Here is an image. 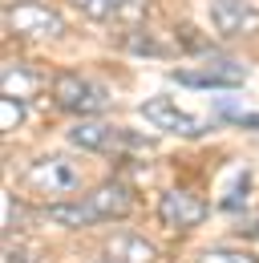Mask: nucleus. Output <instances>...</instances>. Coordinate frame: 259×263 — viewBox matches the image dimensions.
Segmentation results:
<instances>
[{
    "instance_id": "14",
    "label": "nucleus",
    "mask_w": 259,
    "mask_h": 263,
    "mask_svg": "<svg viewBox=\"0 0 259 263\" xmlns=\"http://www.w3.org/2000/svg\"><path fill=\"white\" fill-rule=\"evenodd\" d=\"M198 263H259V259L243 255V251H207V255H198Z\"/></svg>"
},
{
    "instance_id": "7",
    "label": "nucleus",
    "mask_w": 259,
    "mask_h": 263,
    "mask_svg": "<svg viewBox=\"0 0 259 263\" xmlns=\"http://www.w3.org/2000/svg\"><path fill=\"white\" fill-rule=\"evenodd\" d=\"M211 21L215 29L227 36H247L259 29V12L247 4V0H215L211 4Z\"/></svg>"
},
{
    "instance_id": "15",
    "label": "nucleus",
    "mask_w": 259,
    "mask_h": 263,
    "mask_svg": "<svg viewBox=\"0 0 259 263\" xmlns=\"http://www.w3.org/2000/svg\"><path fill=\"white\" fill-rule=\"evenodd\" d=\"M247 186H251V178H247V174H239V182H235V195H227V198H223L227 211H239V206L247 202Z\"/></svg>"
},
{
    "instance_id": "10",
    "label": "nucleus",
    "mask_w": 259,
    "mask_h": 263,
    "mask_svg": "<svg viewBox=\"0 0 259 263\" xmlns=\"http://www.w3.org/2000/svg\"><path fill=\"white\" fill-rule=\"evenodd\" d=\"M105 259H114V263H154V259H158V251H154L142 235L118 231V235L105 243Z\"/></svg>"
},
{
    "instance_id": "2",
    "label": "nucleus",
    "mask_w": 259,
    "mask_h": 263,
    "mask_svg": "<svg viewBox=\"0 0 259 263\" xmlns=\"http://www.w3.org/2000/svg\"><path fill=\"white\" fill-rule=\"evenodd\" d=\"M53 98L61 109L69 114H101L105 105H109V93H105V85H97L89 77H81V73H61L57 81H53Z\"/></svg>"
},
{
    "instance_id": "8",
    "label": "nucleus",
    "mask_w": 259,
    "mask_h": 263,
    "mask_svg": "<svg viewBox=\"0 0 259 263\" xmlns=\"http://www.w3.org/2000/svg\"><path fill=\"white\" fill-rule=\"evenodd\" d=\"M182 85H198V89H231V85H243V69L235 61H207L198 69H178L174 73Z\"/></svg>"
},
{
    "instance_id": "18",
    "label": "nucleus",
    "mask_w": 259,
    "mask_h": 263,
    "mask_svg": "<svg viewBox=\"0 0 259 263\" xmlns=\"http://www.w3.org/2000/svg\"><path fill=\"white\" fill-rule=\"evenodd\" d=\"M105 263H114V259H105Z\"/></svg>"
},
{
    "instance_id": "16",
    "label": "nucleus",
    "mask_w": 259,
    "mask_h": 263,
    "mask_svg": "<svg viewBox=\"0 0 259 263\" xmlns=\"http://www.w3.org/2000/svg\"><path fill=\"white\" fill-rule=\"evenodd\" d=\"M0 118H4V130H12V126L21 122V101H16V98H4V109H0Z\"/></svg>"
},
{
    "instance_id": "5",
    "label": "nucleus",
    "mask_w": 259,
    "mask_h": 263,
    "mask_svg": "<svg viewBox=\"0 0 259 263\" xmlns=\"http://www.w3.org/2000/svg\"><path fill=\"white\" fill-rule=\"evenodd\" d=\"M4 21H8L12 33H21V36H57L65 29L61 16H57L53 8L32 4V0H16V4H8V8H4Z\"/></svg>"
},
{
    "instance_id": "17",
    "label": "nucleus",
    "mask_w": 259,
    "mask_h": 263,
    "mask_svg": "<svg viewBox=\"0 0 259 263\" xmlns=\"http://www.w3.org/2000/svg\"><path fill=\"white\" fill-rule=\"evenodd\" d=\"M32 255L29 251H21V247H8V251H4V263H29Z\"/></svg>"
},
{
    "instance_id": "6",
    "label": "nucleus",
    "mask_w": 259,
    "mask_h": 263,
    "mask_svg": "<svg viewBox=\"0 0 259 263\" xmlns=\"http://www.w3.org/2000/svg\"><path fill=\"white\" fill-rule=\"evenodd\" d=\"M158 215H162L166 227L191 231V227H198V223L207 219V202H202V195H194V191L174 186V191H166V195L158 198Z\"/></svg>"
},
{
    "instance_id": "9",
    "label": "nucleus",
    "mask_w": 259,
    "mask_h": 263,
    "mask_svg": "<svg viewBox=\"0 0 259 263\" xmlns=\"http://www.w3.org/2000/svg\"><path fill=\"white\" fill-rule=\"evenodd\" d=\"M142 118H146V122H154L158 130L178 134V138H198V134H207L202 122H194L191 114H182L178 105H170V101H162V98L146 101V105H142Z\"/></svg>"
},
{
    "instance_id": "4",
    "label": "nucleus",
    "mask_w": 259,
    "mask_h": 263,
    "mask_svg": "<svg viewBox=\"0 0 259 263\" xmlns=\"http://www.w3.org/2000/svg\"><path fill=\"white\" fill-rule=\"evenodd\" d=\"M21 182L32 195H69V191H77V170L65 158H36L21 174Z\"/></svg>"
},
{
    "instance_id": "12",
    "label": "nucleus",
    "mask_w": 259,
    "mask_h": 263,
    "mask_svg": "<svg viewBox=\"0 0 259 263\" xmlns=\"http://www.w3.org/2000/svg\"><path fill=\"white\" fill-rule=\"evenodd\" d=\"M73 4H77L81 12L97 16V21H101V16H114V12H122V8H126V0H73Z\"/></svg>"
},
{
    "instance_id": "1",
    "label": "nucleus",
    "mask_w": 259,
    "mask_h": 263,
    "mask_svg": "<svg viewBox=\"0 0 259 263\" xmlns=\"http://www.w3.org/2000/svg\"><path fill=\"white\" fill-rule=\"evenodd\" d=\"M138 206V195L130 186H118V182H105L89 191L77 202H49L45 206V219L61 223V227H89L97 219H126L130 211Z\"/></svg>"
},
{
    "instance_id": "11",
    "label": "nucleus",
    "mask_w": 259,
    "mask_h": 263,
    "mask_svg": "<svg viewBox=\"0 0 259 263\" xmlns=\"http://www.w3.org/2000/svg\"><path fill=\"white\" fill-rule=\"evenodd\" d=\"M4 98H16V101H29L41 93V85H45V73L41 69L25 65V61H16V65H4Z\"/></svg>"
},
{
    "instance_id": "3",
    "label": "nucleus",
    "mask_w": 259,
    "mask_h": 263,
    "mask_svg": "<svg viewBox=\"0 0 259 263\" xmlns=\"http://www.w3.org/2000/svg\"><path fill=\"white\" fill-rule=\"evenodd\" d=\"M69 142L81 146V150H150V138H138L130 130H118V126H105V122H85V126H73L69 130Z\"/></svg>"
},
{
    "instance_id": "13",
    "label": "nucleus",
    "mask_w": 259,
    "mask_h": 263,
    "mask_svg": "<svg viewBox=\"0 0 259 263\" xmlns=\"http://www.w3.org/2000/svg\"><path fill=\"white\" fill-rule=\"evenodd\" d=\"M219 118L235 122V126H259V114H247V109H239V105H219Z\"/></svg>"
}]
</instances>
